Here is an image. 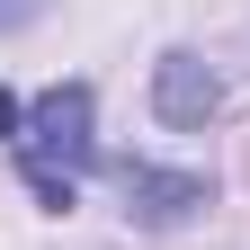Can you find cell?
<instances>
[{"instance_id": "cell-1", "label": "cell", "mask_w": 250, "mask_h": 250, "mask_svg": "<svg viewBox=\"0 0 250 250\" xmlns=\"http://www.w3.org/2000/svg\"><path fill=\"white\" fill-rule=\"evenodd\" d=\"M9 161L27 179V197H36L45 214H72L81 206V179L107 161L99 152V89L89 81H54L27 99V134L9 143Z\"/></svg>"}, {"instance_id": "cell-2", "label": "cell", "mask_w": 250, "mask_h": 250, "mask_svg": "<svg viewBox=\"0 0 250 250\" xmlns=\"http://www.w3.org/2000/svg\"><path fill=\"white\" fill-rule=\"evenodd\" d=\"M224 107H232V89H224V72H214L206 54L170 45L161 62H152V116H161L170 134H206Z\"/></svg>"}, {"instance_id": "cell-3", "label": "cell", "mask_w": 250, "mask_h": 250, "mask_svg": "<svg viewBox=\"0 0 250 250\" xmlns=\"http://www.w3.org/2000/svg\"><path fill=\"white\" fill-rule=\"evenodd\" d=\"M116 188H125V214L134 224H188V214L214 206L206 170H161V161H116Z\"/></svg>"}, {"instance_id": "cell-4", "label": "cell", "mask_w": 250, "mask_h": 250, "mask_svg": "<svg viewBox=\"0 0 250 250\" xmlns=\"http://www.w3.org/2000/svg\"><path fill=\"white\" fill-rule=\"evenodd\" d=\"M27 134V99H18V89H0V143H18Z\"/></svg>"}, {"instance_id": "cell-5", "label": "cell", "mask_w": 250, "mask_h": 250, "mask_svg": "<svg viewBox=\"0 0 250 250\" xmlns=\"http://www.w3.org/2000/svg\"><path fill=\"white\" fill-rule=\"evenodd\" d=\"M36 18V0H0V27H27Z\"/></svg>"}]
</instances>
